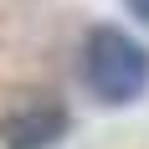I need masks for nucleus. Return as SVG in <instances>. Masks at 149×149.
<instances>
[{
    "instance_id": "nucleus-1",
    "label": "nucleus",
    "mask_w": 149,
    "mask_h": 149,
    "mask_svg": "<svg viewBox=\"0 0 149 149\" xmlns=\"http://www.w3.org/2000/svg\"><path fill=\"white\" fill-rule=\"evenodd\" d=\"M82 82L108 108L139 103L149 93V46L118 26H93L82 41Z\"/></svg>"
},
{
    "instance_id": "nucleus-2",
    "label": "nucleus",
    "mask_w": 149,
    "mask_h": 149,
    "mask_svg": "<svg viewBox=\"0 0 149 149\" xmlns=\"http://www.w3.org/2000/svg\"><path fill=\"white\" fill-rule=\"evenodd\" d=\"M72 118L62 103H26L0 118V144L5 149H57L67 139Z\"/></svg>"
},
{
    "instance_id": "nucleus-3",
    "label": "nucleus",
    "mask_w": 149,
    "mask_h": 149,
    "mask_svg": "<svg viewBox=\"0 0 149 149\" xmlns=\"http://www.w3.org/2000/svg\"><path fill=\"white\" fill-rule=\"evenodd\" d=\"M129 10H134L139 21H144V26H149V0H129Z\"/></svg>"
}]
</instances>
